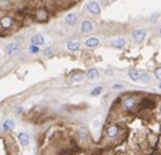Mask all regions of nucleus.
Wrapping results in <instances>:
<instances>
[{
	"label": "nucleus",
	"mask_w": 161,
	"mask_h": 155,
	"mask_svg": "<svg viewBox=\"0 0 161 155\" xmlns=\"http://www.w3.org/2000/svg\"><path fill=\"white\" fill-rule=\"evenodd\" d=\"M18 49H19V45L17 43V42H11V43H8V45L5 46L6 54H9V55L17 54V52H18Z\"/></svg>",
	"instance_id": "1"
},
{
	"label": "nucleus",
	"mask_w": 161,
	"mask_h": 155,
	"mask_svg": "<svg viewBox=\"0 0 161 155\" xmlns=\"http://www.w3.org/2000/svg\"><path fill=\"white\" fill-rule=\"evenodd\" d=\"M87 9H88V12H91V14H94V15L100 14V5H98L97 2H90L87 5Z\"/></svg>",
	"instance_id": "2"
},
{
	"label": "nucleus",
	"mask_w": 161,
	"mask_h": 155,
	"mask_svg": "<svg viewBox=\"0 0 161 155\" xmlns=\"http://www.w3.org/2000/svg\"><path fill=\"white\" fill-rule=\"evenodd\" d=\"M45 43V39H43V36L42 34H34V36L32 37V45L34 46H40Z\"/></svg>",
	"instance_id": "3"
},
{
	"label": "nucleus",
	"mask_w": 161,
	"mask_h": 155,
	"mask_svg": "<svg viewBox=\"0 0 161 155\" xmlns=\"http://www.w3.org/2000/svg\"><path fill=\"white\" fill-rule=\"evenodd\" d=\"M100 45V40L97 39V37H90V39H87L85 40V46L87 48H96V46Z\"/></svg>",
	"instance_id": "4"
},
{
	"label": "nucleus",
	"mask_w": 161,
	"mask_h": 155,
	"mask_svg": "<svg viewBox=\"0 0 161 155\" xmlns=\"http://www.w3.org/2000/svg\"><path fill=\"white\" fill-rule=\"evenodd\" d=\"M145 36H146V32H145V30H137V32H134L133 39H134V42H143Z\"/></svg>",
	"instance_id": "5"
},
{
	"label": "nucleus",
	"mask_w": 161,
	"mask_h": 155,
	"mask_svg": "<svg viewBox=\"0 0 161 155\" xmlns=\"http://www.w3.org/2000/svg\"><path fill=\"white\" fill-rule=\"evenodd\" d=\"M87 78L88 79H91V81H96V79L100 78V73H98L97 69H90V70L87 72Z\"/></svg>",
	"instance_id": "6"
},
{
	"label": "nucleus",
	"mask_w": 161,
	"mask_h": 155,
	"mask_svg": "<svg viewBox=\"0 0 161 155\" xmlns=\"http://www.w3.org/2000/svg\"><path fill=\"white\" fill-rule=\"evenodd\" d=\"M18 140H19V143H21V146H27L28 142H30V139H28L27 133H19L18 134Z\"/></svg>",
	"instance_id": "7"
},
{
	"label": "nucleus",
	"mask_w": 161,
	"mask_h": 155,
	"mask_svg": "<svg viewBox=\"0 0 161 155\" xmlns=\"http://www.w3.org/2000/svg\"><path fill=\"white\" fill-rule=\"evenodd\" d=\"M79 48H81V43H79L78 40H70V42H67V49H69V51H78Z\"/></svg>",
	"instance_id": "8"
},
{
	"label": "nucleus",
	"mask_w": 161,
	"mask_h": 155,
	"mask_svg": "<svg viewBox=\"0 0 161 155\" xmlns=\"http://www.w3.org/2000/svg\"><path fill=\"white\" fill-rule=\"evenodd\" d=\"M14 127H15V122L12 119H6L5 122H3V130H5V131H12Z\"/></svg>",
	"instance_id": "9"
},
{
	"label": "nucleus",
	"mask_w": 161,
	"mask_h": 155,
	"mask_svg": "<svg viewBox=\"0 0 161 155\" xmlns=\"http://www.w3.org/2000/svg\"><path fill=\"white\" fill-rule=\"evenodd\" d=\"M81 30H82V33H90L92 30V24L91 21H84L82 23V27H81Z\"/></svg>",
	"instance_id": "10"
},
{
	"label": "nucleus",
	"mask_w": 161,
	"mask_h": 155,
	"mask_svg": "<svg viewBox=\"0 0 161 155\" xmlns=\"http://www.w3.org/2000/svg\"><path fill=\"white\" fill-rule=\"evenodd\" d=\"M124 45H125L124 37H118V39H115V40L112 42V46H113V48H122Z\"/></svg>",
	"instance_id": "11"
},
{
	"label": "nucleus",
	"mask_w": 161,
	"mask_h": 155,
	"mask_svg": "<svg viewBox=\"0 0 161 155\" xmlns=\"http://www.w3.org/2000/svg\"><path fill=\"white\" fill-rule=\"evenodd\" d=\"M128 76L131 78L133 81H139V79H140V73H139V70H136V69H130Z\"/></svg>",
	"instance_id": "12"
},
{
	"label": "nucleus",
	"mask_w": 161,
	"mask_h": 155,
	"mask_svg": "<svg viewBox=\"0 0 161 155\" xmlns=\"http://www.w3.org/2000/svg\"><path fill=\"white\" fill-rule=\"evenodd\" d=\"M66 23L69 24V25H75V24H76V15L69 14L67 17H66Z\"/></svg>",
	"instance_id": "13"
},
{
	"label": "nucleus",
	"mask_w": 161,
	"mask_h": 155,
	"mask_svg": "<svg viewBox=\"0 0 161 155\" xmlns=\"http://www.w3.org/2000/svg\"><path fill=\"white\" fill-rule=\"evenodd\" d=\"M101 90H103V88H101V87H97V88H94V90H92V91H91V96H92V97H97V96H100Z\"/></svg>",
	"instance_id": "14"
},
{
	"label": "nucleus",
	"mask_w": 161,
	"mask_h": 155,
	"mask_svg": "<svg viewBox=\"0 0 161 155\" xmlns=\"http://www.w3.org/2000/svg\"><path fill=\"white\" fill-rule=\"evenodd\" d=\"M43 54H45L46 57H51L52 54H55V49H54V48H46V49L43 51Z\"/></svg>",
	"instance_id": "15"
},
{
	"label": "nucleus",
	"mask_w": 161,
	"mask_h": 155,
	"mask_svg": "<svg viewBox=\"0 0 161 155\" xmlns=\"http://www.w3.org/2000/svg\"><path fill=\"white\" fill-rule=\"evenodd\" d=\"M154 75H155V78L158 79V81H161V67H157V69H155V73H154Z\"/></svg>",
	"instance_id": "16"
},
{
	"label": "nucleus",
	"mask_w": 161,
	"mask_h": 155,
	"mask_svg": "<svg viewBox=\"0 0 161 155\" xmlns=\"http://www.w3.org/2000/svg\"><path fill=\"white\" fill-rule=\"evenodd\" d=\"M140 81H142V82H148V81H149V75H148V73L140 75Z\"/></svg>",
	"instance_id": "17"
},
{
	"label": "nucleus",
	"mask_w": 161,
	"mask_h": 155,
	"mask_svg": "<svg viewBox=\"0 0 161 155\" xmlns=\"http://www.w3.org/2000/svg\"><path fill=\"white\" fill-rule=\"evenodd\" d=\"M28 51H30V52H39V48H37V46H34V45H30Z\"/></svg>",
	"instance_id": "18"
},
{
	"label": "nucleus",
	"mask_w": 161,
	"mask_h": 155,
	"mask_svg": "<svg viewBox=\"0 0 161 155\" xmlns=\"http://www.w3.org/2000/svg\"><path fill=\"white\" fill-rule=\"evenodd\" d=\"M122 88H124L122 84H116V85H113V90H122Z\"/></svg>",
	"instance_id": "19"
},
{
	"label": "nucleus",
	"mask_w": 161,
	"mask_h": 155,
	"mask_svg": "<svg viewBox=\"0 0 161 155\" xmlns=\"http://www.w3.org/2000/svg\"><path fill=\"white\" fill-rule=\"evenodd\" d=\"M160 34H161V28H160Z\"/></svg>",
	"instance_id": "20"
}]
</instances>
